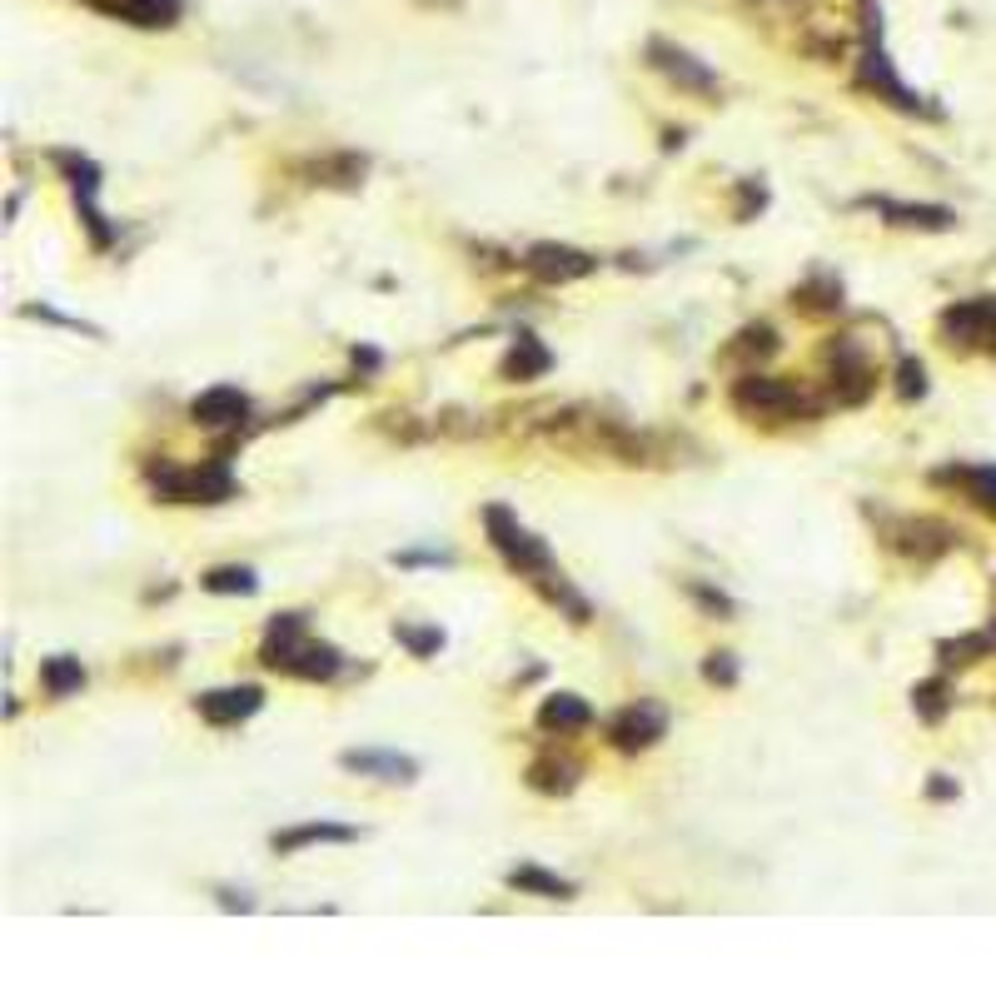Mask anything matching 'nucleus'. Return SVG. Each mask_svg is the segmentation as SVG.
<instances>
[{
    "label": "nucleus",
    "instance_id": "obj_1",
    "mask_svg": "<svg viewBox=\"0 0 996 996\" xmlns=\"http://www.w3.org/2000/svg\"><path fill=\"white\" fill-rule=\"evenodd\" d=\"M260 663L270 673L300 677V683H330V677L344 673V653L334 643L314 638L310 613H274L260 643Z\"/></svg>",
    "mask_w": 996,
    "mask_h": 996
},
{
    "label": "nucleus",
    "instance_id": "obj_2",
    "mask_svg": "<svg viewBox=\"0 0 996 996\" xmlns=\"http://www.w3.org/2000/svg\"><path fill=\"white\" fill-rule=\"evenodd\" d=\"M727 399H733V409L743 419H767V424H777V419H817L827 409V399L807 394L803 384L757 374V369H747L743 379H733V394Z\"/></svg>",
    "mask_w": 996,
    "mask_h": 996
},
{
    "label": "nucleus",
    "instance_id": "obj_3",
    "mask_svg": "<svg viewBox=\"0 0 996 996\" xmlns=\"http://www.w3.org/2000/svg\"><path fill=\"white\" fill-rule=\"evenodd\" d=\"M857 85L867 90V95H877L882 105L902 110V115L942 120V110L927 105V95H917V90L892 70V56H887V46H882V26H877V16H872V0H867V40H862V60H857Z\"/></svg>",
    "mask_w": 996,
    "mask_h": 996
},
{
    "label": "nucleus",
    "instance_id": "obj_4",
    "mask_svg": "<svg viewBox=\"0 0 996 996\" xmlns=\"http://www.w3.org/2000/svg\"><path fill=\"white\" fill-rule=\"evenodd\" d=\"M145 489L160 503H230L240 494V479L230 474V459L210 464H160L145 474Z\"/></svg>",
    "mask_w": 996,
    "mask_h": 996
},
{
    "label": "nucleus",
    "instance_id": "obj_5",
    "mask_svg": "<svg viewBox=\"0 0 996 996\" xmlns=\"http://www.w3.org/2000/svg\"><path fill=\"white\" fill-rule=\"evenodd\" d=\"M50 165H56L60 180H66V190H70V200H76L90 244H95V250H110V244H115V224H110V214L100 210V184H105V170H100L90 155H80V150H50Z\"/></svg>",
    "mask_w": 996,
    "mask_h": 996
},
{
    "label": "nucleus",
    "instance_id": "obj_6",
    "mask_svg": "<svg viewBox=\"0 0 996 996\" xmlns=\"http://www.w3.org/2000/svg\"><path fill=\"white\" fill-rule=\"evenodd\" d=\"M484 533H489V543H494V553L509 563L513 573H519V579L533 583L539 573L559 569L553 553H549V543H543L533 529H523L519 513H513L509 503H489V509H484Z\"/></svg>",
    "mask_w": 996,
    "mask_h": 996
},
{
    "label": "nucleus",
    "instance_id": "obj_7",
    "mask_svg": "<svg viewBox=\"0 0 996 996\" xmlns=\"http://www.w3.org/2000/svg\"><path fill=\"white\" fill-rule=\"evenodd\" d=\"M827 369H832V399H837L842 409L867 404V394L877 389V364H872L867 349H862L852 334H842V339L827 344Z\"/></svg>",
    "mask_w": 996,
    "mask_h": 996
},
{
    "label": "nucleus",
    "instance_id": "obj_8",
    "mask_svg": "<svg viewBox=\"0 0 996 996\" xmlns=\"http://www.w3.org/2000/svg\"><path fill=\"white\" fill-rule=\"evenodd\" d=\"M648 66L658 70L663 80H673L683 95H703V100L723 95V80H717V70L707 66V60H697L693 50L673 46V40H648Z\"/></svg>",
    "mask_w": 996,
    "mask_h": 996
},
{
    "label": "nucleus",
    "instance_id": "obj_9",
    "mask_svg": "<svg viewBox=\"0 0 996 996\" xmlns=\"http://www.w3.org/2000/svg\"><path fill=\"white\" fill-rule=\"evenodd\" d=\"M519 264H523V270H529L539 284H573V280H588V274H598V254L573 250V244H559V240H539V244H529Z\"/></svg>",
    "mask_w": 996,
    "mask_h": 996
},
{
    "label": "nucleus",
    "instance_id": "obj_10",
    "mask_svg": "<svg viewBox=\"0 0 996 996\" xmlns=\"http://www.w3.org/2000/svg\"><path fill=\"white\" fill-rule=\"evenodd\" d=\"M667 737V707L663 703H628L608 717V743L618 753H648Z\"/></svg>",
    "mask_w": 996,
    "mask_h": 996
},
{
    "label": "nucleus",
    "instance_id": "obj_11",
    "mask_svg": "<svg viewBox=\"0 0 996 996\" xmlns=\"http://www.w3.org/2000/svg\"><path fill=\"white\" fill-rule=\"evenodd\" d=\"M190 419L210 434H240L250 424V394L234 384H214V389H200L190 399Z\"/></svg>",
    "mask_w": 996,
    "mask_h": 996
},
{
    "label": "nucleus",
    "instance_id": "obj_12",
    "mask_svg": "<svg viewBox=\"0 0 996 996\" xmlns=\"http://www.w3.org/2000/svg\"><path fill=\"white\" fill-rule=\"evenodd\" d=\"M992 324H996V300H957L952 310H942L937 330L952 349H992Z\"/></svg>",
    "mask_w": 996,
    "mask_h": 996
},
{
    "label": "nucleus",
    "instance_id": "obj_13",
    "mask_svg": "<svg viewBox=\"0 0 996 996\" xmlns=\"http://www.w3.org/2000/svg\"><path fill=\"white\" fill-rule=\"evenodd\" d=\"M852 210H872L877 220L897 224V230H927V234H942L957 224V210H947V204H907L892 200V194H862Z\"/></svg>",
    "mask_w": 996,
    "mask_h": 996
},
{
    "label": "nucleus",
    "instance_id": "obj_14",
    "mask_svg": "<svg viewBox=\"0 0 996 996\" xmlns=\"http://www.w3.org/2000/svg\"><path fill=\"white\" fill-rule=\"evenodd\" d=\"M260 707H264L260 683H230V687H210V693L194 697V713L210 727H240V723H250Z\"/></svg>",
    "mask_w": 996,
    "mask_h": 996
},
{
    "label": "nucleus",
    "instance_id": "obj_15",
    "mask_svg": "<svg viewBox=\"0 0 996 996\" xmlns=\"http://www.w3.org/2000/svg\"><path fill=\"white\" fill-rule=\"evenodd\" d=\"M882 539H887L892 549L902 553V559L932 563V559H942V553L957 543V533H952L947 523H937V519H892Z\"/></svg>",
    "mask_w": 996,
    "mask_h": 996
},
{
    "label": "nucleus",
    "instance_id": "obj_16",
    "mask_svg": "<svg viewBox=\"0 0 996 996\" xmlns=\"http://www.w3.org/2000/svg\"><path fill=\"white\" fill-rule=\"evenodd\" d=\"M339 767H344V773H354V777L394 783V787H409L419 777V757L389 753V747H349V753H339Z\"/></svg>",
    "mask_w": 996,
    "mask_h": 996
},
{
    "label": "nucleus",
    "instance_id": "obj_17",
    "mask_svg": "<svg viewBox=\"0 0 996 996\" xmlns=\"http://www.w3.org/2000/svg\"><path fill=\"white\" fill-rule=\"evenodd\" d=\"M359 837H364V827H349V823H330V817H320V823H294V827L270 832V847L280 852V857H294V852H304V847H324V842L344 847V842H359Z\"/></svg>",
    "mask_w": 996,
    "mask_h": 996
},
{
    "label": "nucleus",
    "instance_id": "obj_18",
    "mask_svg": "<svg viewBox=\"0 0 996 996\" xmlns=\"http://www.w3.org/2000/svg\"><path fill=\"white\" fill-rule=\"evenodd\" d=\"M553 369V349L543 344L539 334L519 330L509 344V354L499 359V379H509V384H529V379H543Z\"/></svg>",
    "mask_w": 996,
    "mask_h": 996
},
{
    "label": "nucleus",
    "instance_id": "obj_19",
    "mask_svg": "<svg viewBox=\"0 0 996 996\" xmlns=\"http://www.w3.org/2000/svg\"><path fill=\"white\" fill-rule=\"evenodd\" d=\"M539 727L553 737L583 733V727H593V707L583 703L579 693H553V697H543V707H539Z\"/></svg>",
    "mask_w": 996,
    "mask_h": 996
},
{
    "label": "nucleus",
    "instance_id": "obj_20",
    "mask_svg": "<svg viewBox=\"0 0 996 996\" xmlns=\"http://www.w3.org/2000/svg\"><path fill=\"white\" fill-rule=\"evenodd\" d=\"M932 479H937V484H957L982 513L996 519V469L992 464H952V469H937Z\"/></svg>",
    "mask_w": 996,
    "mask_h": 996
},
{
    "label": "nucleus",
    "instance_id": "obj_21",
    "mask_svg": "<svg viewBox=\"0 0 996 996\" xmlns=\"http://www.w3.org/2000/svg\"><path fill=\"white\" fill-rule=\"evenodd\" d=\"M503 882H509L519 897H543V902H573V897H579V882L559 877V872H543V867H533V862L513 867Z\"/></svg>",
    "mask_w": 996,
    "mask_h": 996
},
{
    "label": "nucleus",
    "instance_id": "obj_22",
    "mask_svg": "<svg viewBox=\"0 0 996 996\" xmlns=\"http://www.w3.org/2000/svg\"><path fill=\"white\" fill-rule=\"evenodd\" d=\"M310 184H330V190H359L369 174V155H354V150H339V155H324V160H310L304 165Z\"/></svg>",
    "mask_w": 996,
    "mask_h": 996
},
{
    "label": "nucleus",
    "instance_id": "obj_23",
    "mask_svg": "<svg viewBox=\"0 0 996 996\" xmlns=\"http://www.w3.org/2000/svg\"><path fill=\"white\" fill-rule=\"evenodd\" d=\"M533 588H539V598H543V603H553V608H559L569 623H579V628H583V623H593V603L583 598V593L573 588V583L563 579L559 569L539 573V579H533Z\"/></svg>",
    "mask_w": 996,
    "mask_h": 996
},
{
    "label": "nucleus",
    "instance_id": "obj_24",
    "mask_svg": "<svg viewBox=\"0 0 996 996\" xmlns=\"http://www.w3.org/2000/svg\"><path fill=\"white\" fill-rule=\"evenodd\" d=\"M793 304L803 314H813V320H827V314H842V280L827 270H817L813 280H803L793 290Z\"/></svg>",
    "mask_w": 996,
    "mask_h": 996
},
{
    "label": "nucleus",
    "instance_id": "obj_25",
    "mask_svg": "<svg viewBox=\"0 0 996 996\" xmlns=\"http://www.w3.org/2000/svg\"><path fill=\"white\" fill-rule=\"evenodd\" d=\"M200 588L214 598H250V593H260V573L250 563H214L200 573Z\"/></svg>",
    "mask_w": 996,
    "mask_h": 996
},
{
    "label": "nucleus",
    "instance_id": "obj_26",
    "mask_svg": "<svg viewBox=\"0 0 996 996\" xmlns=\"http://www.w3.org/2000/svg\"><path fill=\"white\" fill-rule=\"evenodd\" d=\"M529 787L543 797H569L573 787H579V763H569V757H539V763L529 767Z\"/></svg>",
    "mask_w": 996,
    "mask_h": 996
},
{
    "label": "nucleus",
    "instance_id": "obj_27",
    "mask_svg": "<svg viewBox=\"0 0 996 996\" xmlns=\"http://www.w3.org/2000/svg\"><path fill=\"white\" fill-rule=\"evenodd\" d=\"M40 687H46V697H76L85 687V663L70 658V653H56V658L40 663Z\"/></svg>",
    "mask_w": 996,
    "mask_h": 996
},
{
    "label": "nucleus",
    "instance_id": "obj_28",
    "mask_svg": "<svg viewBox=\"0 0 996 996\" xmlns=\"http://www.w3.org/2000/svg\"><path fill=\"white\" fill-rule=\"evenodd\" d=\"M992 653H996V623H992V628H982V633H967V638H947V643H937L942 667H967V663L992 658Z\"/></svg>",
    "mask_w": 996,
    "mask_h": 996
},
{
    "label": "nucleus",
    "instance_id": "obj_29",
    "mask_svg": "<svg viewBox=\"0 0 996 996\" xmlns=\"http://www.w3.org/2000/svg\"><path fill=\"white\" fill-rule=\"evenodd\" d=\"M912 713H917L922 723H932V727H937L942 717L952 713V683H947V667H942L937 677H927V683H917V687H912Z\"/></svg>",
    "mask_w": 996,
    "mask_h": 996
},
{
    "label": "nucleus",
    "instance_id": "obj_30",
    "mask_svg": "<svg viewBox=\"0 0 996 996\" xmlns=\"http://www.w3.org/2000/svg\"><path fill=\"white\" fill-rule=\"evenodd\" d=\"M184 0H120V16L115 20H130L140 30H165L180 20Z\"/></svg>",
    "mask_w": 996,
    "mask_h": 996
},
{
    "label": "nucleus",
    "instance_id": "obj_31",
    "mask_svg": "<svg viewBox=\"0 0 996 996\" xmlns=\"http://www.w3.org/2000/svg\"><path fill=\"white\" fill-rule=\"evenodd\" d=\"M767 354H777V330L773 324H747V330H737V339L727 344V359H767Z\"/></svg>",
    "mask_w": 996,
    "mask_h": 996
},
{
    "label": "nucleus",
    "instance_id": "obj_32",
    "mask_svg": "<svg viewBox=\"0 0 996 996\" xmlns=\"http://www.w3.org/2000/svg\"><path fill=\"white\" fill-rule=\"evenodd\" d=\"M394 638L404 643V648L414 653V658H434V653L449 643L439 623H429V628H419V623H394Z\"/></svg>",
    "mask_w": 996,
    "mask_h": 996
},
{
    "label": "nucleus",
    "instance_id": "obj_33",
    "mask_svg": "<svg viewBox=\"0 0 996 996\" xmlns=\"http://www.w3.org/2000/svg\"><path fill=\"white\" fill-rule=\"evenodd\" d=\"M683 588H687V598H693L697 608L707 613V618H723V623H727V618H737V598H727V593H723V588H713V583L687 579Z\"/></svg>",
    "mask_w": 996,
    "mask_h": 996
},
{
    "label": "nucleus",
    "instance_id": "obj_34",
    "mask_svg": "<svg viewBox=\"0 0 996 996\" xmlns=\"http://www.w3.org/2000/svg\"><path fill=\"white\" fill-rule=\"evenodd\" d=\"M20 320H40V324H56V330H70V334L105 339L100 324H85V320H76V314H60V310H50V304H20Z\"/></svg>",
    "mask_w": 996,
    "mask_h": 996
},
{
    "label": "nucleus",
    "instance_id": "obj_35",
    "mask_svg": "<svg viewBox=\"0 0 996 996\" xmlns=\"http://www.w3.org/2000/svg\"><path fill=\"white\" fill-rule=\"evenodd\" d=\"M897 394L907 399V404L927 394V369H922V359H912V354L897 359Z\"/></svg>",
    "mask_w": 996,
    "mask_h": 996
},
{
    "label": "nucleus",
    "instance_id": "obj_36",
    "mask_svg": "<svg viewBox=\"0 0 996 996\" xmlns=\"http://www.w3.org/2000/svg\"><path fill=\"white\" fill-rule=\"evenodd\" d=\"M394 569H449L454 563V553H444V549H404V553H394Z\"/></svg>",
    "mask_w": 996,
    "mask_h": 996
},
{
    "label": "nucleus",
    "instance_id": "obj_37",
    "mask_svg": "<svg viewBox=\"0 0 996 996\" xmlns=\"http://www.w3.org/2000/svg\"><path fill=\"white\" fill-rule=\"evenodd\" d=\"M703 677L713 687H737V677H743V667H737V658L733 653H707V663H703Z\"/></svg>",
    "mask_w": 996,
    "mask_h": 996
},
{
    "label": "nucleus",
    "instance_id": "obj_38",
    "mask_svg": "<svg viewBox=\"0 0 996 996\" xmlns=\"http://www.w3.org/2000/svg\"><path fill=\"white\" fill-rule=\"evenodd\" d=\"M753 210H767V190L757 180H743V204H737V220H753Z\"/></svg>",
    "mask_w": 996,
    "mask_h": 996
},
{
    "label": "nucleus",
    "instance_id": "obj_39",
    "mask_svg": "<svg viewBox=\"0 0 996 996\" xmlns=\"http://www.w3.org/2000/svg\"><path fill=\"white\" fill-rule=\"evenodd\" d=\"M214 897H220V907H224V912H254V897H250V892L220 887V892H214Z\"/></svg>",
    "mask_w": 996,
    "mask_h": 996
},
{
    "label": "nucleus",
    "instance_id": "obj_40",
    "mask_svg": "<svg viewBox=\"0 0 996 996\" xmlns=\"http://www.w3.org/2000/svg\"><path fill=\"white\" fill-rule=\"evenodd\" d=\"M957 793H962V787L952 783L947 773H937V777H932V783H927V797H932V803H952V797H957Z\"/></svg>",
    "mask_w": 996,
    "mask_h": 996
},
{
    "label": "nucleus",
    "instance_id": "obj_41",
    "mask_svg": "<svg viewBox=\"0 0 996 996\" xmlns=\"http://www.w3.org/2000/svg\"><path fill=\"white\" fill-rule=\"evenodd\" d=\"M379 364H384V359H379L374 349H354V369H359V374H374Z\"/></svg>",
    "mask_w": 996,
    "mask_h": 996
},
{
    "label": "nucleus",
    "instance_id": "obj_42",
    "mask_svg": "<svg viewBox=\"0 0 996 996\" xmlns=\"http://www.w3.org/2000/svg\"><path fill=\"white\" fill-rule=\"evenodd\" d=\"M992 349H996V324H992Z\"/></svg>",
    "mask_w": 996,
    "mask_h": 996
}]
</instances>
